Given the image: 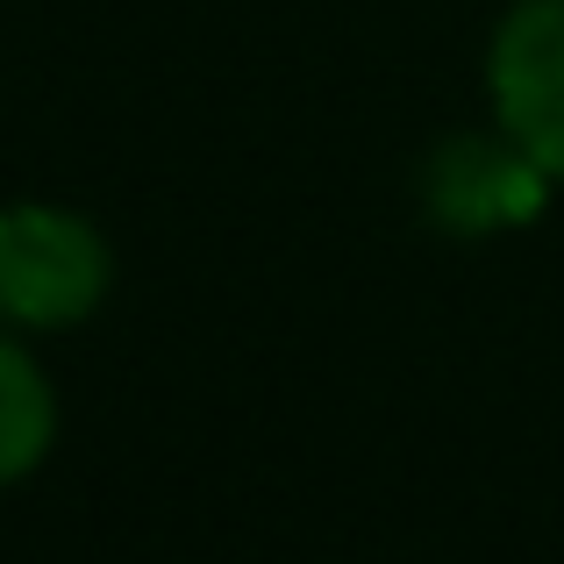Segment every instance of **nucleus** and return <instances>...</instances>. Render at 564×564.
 Masks as SVG:
<instances>
[{"label": "nucleus", "mask_w": 564, "mask_h": 564, "mask_svg": "<svg viewBox=\"0 0 564 564\" xmlns=\"http://www.w3.org/2000/svg\"><path fill=\"white\" fill-rule=\"evenodd\" d=\"M115 286V250L86 215L57 200L0 207V322L14 329H79Z\"/></svg>", "instance_id": "obj_1"}, {"label": "nucleus", "mask_w": 564, "mask_h": 564, "mask_svg": "<svg viewBox=\"0 0 564 564\" xmlns=\"http://www.w3.org/2000/svg\"><path fill=\"white\" fill-rule=\"evenodd\" d=\"M494 129L564 180V0H514L486 43Z\"/></svg>", "instance_id": "obj_2"}, {"label": "nucleus", "mask_w": 564, "mask_h": 564, "mask_svg": "<svg viewBox=\"0 0 564 564\" xmlns=\"http://www.w3.org/2000/svg\"><path fill=\"white\" fill-rule=\"evenodd\" d=\"M557 180L536 165L529 151H514L508 137H451L436 158H429V215L443 229H514V221H536L543 193Z\"/></svg>", "instance_id": "obj_3"}, {"label": "nucleus", "mask_w": 564, "mask_h": 564, "mask_svg": "<svg viewBox=\"0 0 564 564\" xmlns=\"http://www.w3.org/2000/svg\"><path fill=\"white\" fill-rule=\"evenodd\" d=\"M57 443V393L14 322H0V486L29 479Z\"/></svg>", "instance_id": "obj_4"}]
</instances>
